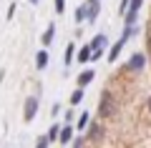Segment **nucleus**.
Segmentation results:
<instances>
[{
    "instance_id": "nucleus-1",
    "label": "nucleus",
    "mask_w": 151,
    "mask_h": 148,
    "mask_svg": "<svg viewBox=\"0 0 151 148\" xmlns=\"http://www.w3.org/2000/svg\"><path fill=\"white\" fill-rule=\"evenodd\" d=\"M131 33H134V28H129V25H126V30L121 33V38H119L116 43H113V48L108 50V63H116V58H119V53L124 50V45H126V43H129Z\"/></svg>"
},
{
    "instance_id": "nucleus-2",
    "label": "nucleus",
    "mask_w": 151,
    "mask_h": 148,
    "mask_svg": "<svg viewBox=\"0 0 151 148\" xmlns=\"http://www.w3.org/2000/svg\"><path fill=\"white\" fill-rule=\"evenodd\" d=\"M38 108H40V101H38L35 95H28V98H25V106H23V121L33 123V118L38 116Z\"/></svg>"
},
{
    "instance_id": "nucleus-3",
    "label": "nucleus",
    "mask_w": 151,
    "mask_h": 148,
    "mask_svg": "<svg viewBox=\"0 0 151 148\" xmlns=\"http://www.w3.org/2000/svg\"><path fill=\"white\" fill-rule=\"evenodd\" d=\"M98 113H101V118H111L113 113H116V106H113L111 95L108 93H101V106H98Z\"/></svg>"
},
{
    "instance_id": "nucleus-4",
    "label": "nucleus",
    "mask_w": 151,
    "mask_h": 148,
    "mask_svg": "<svg viewBox=\"0 0 151 148\" xmlns=\"http://www.w3.org/2000/svg\"><path fill=\"white\" fill-rule=\"evenodd\" d=\"M73 141V123H63L60 126V133H58V143L60 146H65V143Z\"/></svg>"
},
{
    "instance_id": "nucleus-5",
    "label": "nucleus",
    "mask_w": 151,
    "mask_h": 148,
    "mask_svg": "<svg viewBox=\"0 0 151 148\" xmlns=\"http://www.w3.org/2000/svg\"><path fill=\"white\" fill-rule=\"evenodd\" d=\"M48 63H50L48 50H45V48H40V50L35 53V68H38V70H45V68H48Z\"/></svg>"
},
{
    "instance_id": "nucleus-6",
    "label": "nucleus",
    "mask_w": 151,
    "mask_h": 148,
    "mask_svg": "<svg viewBox=\"0 0 151 148\" xmlns=\"http://www.w3.org/2000/svg\"><path fill=\"white\" fill-rule=\"evenodd\" d=\"M93 78H96V70L86 68V70H81V75H78V80H76V83H78V88H86V85L91 83Z\"/></svg>"
},
{
    "instance_id": "nucleus-7",
    "label": "nucleus",
    "mask_w": 151,
    "mask_h": 148,
    "mask_svg": "<svg viewBox=\"0 0 151 148\" xmlns=\"http://www.w3.org/2000/svg\"><path fill=\"white\" fill-rule=\"evenodd\" d=\"M53 38H55V23H50V25L45 28L43 38H40V43H43V48H50V45H53Z\"/></svg>"
},
{
    "instance_id": "nucleus-8",
    "label": "nucleus",
    "mask_w": 151,
    "mask_h": 148,
    "mask_svg": "<svg viewBox=\"0 0 151 148\" xmlns=\"http://www.w3.org/2000/svg\"><path fill=\"white\" fill-rule=\"evenodd\" d=\"M106 43H108L106 33H98V35L93 38L91 43H88V48H91V50H103V48H106Z\"/></svg>"
},
{
    "instance_id": "nucleus-9",
    "label": "nucleus",
    "mask_w": 151,
    "mask_h": 148,
    "mask_svg": "<svg viewBox=\"0 0 151 148\" xmlns=\"http://www.w3.org/2000/svg\"><path fill=\"white\" fill-rule=\"evenodd\" d=\"M144 65H146L144 53H136V55H131V60H129V68H131V70H141Z\"/></svg>"
},
{
    "instance_id": "nucleus-10",
    "label": "nucleus",
    "mask_w": 151,
    "mask_h": 148,
    "mask_svg": "<svg viewBox=\"0 0 151 148\" xmlns=\"http://www.w3.org/2000/svg\"><path fill=\"white\" fill-rule=\"evenodd\" d=\"M88 15H86V20L88 23H93V20H96V18H98V10H101V3H98V0H93V3H88Z\"/></svg>"
},
{
    "instance_id": "nucleus-11",
    "label": "nucleus",
    "mask_w": 151,
    "mask_h": 148,
    "mask_svg": "<svg viewBox=\"0 0 151 148\" xmlns=\"http://www.w3.org/2000/svg\"><path fill=\"white\" fill-rule=\"evenodd\" d=\"M76 60H78V63H91V48L83 45L81 50H76Z\"/></svg>"
},
{
    "instance_id": "nucleus-12",
    "label": "nucleus",
    "mask_w": 151,
    "mask_h": 148,
    "mask_svg": "<svg viewBox=\"0 0 151 148\" xmlns=\"http://www.w3.org/2000/svg\"><path fill=\"white\" fill-rule=\"evenodd\" d=\"M88 141H96V138H101L103 136V131H101V126H98V123H88Z\"/></svg>"
},
{
    "instance_id": "nucleus-13",
    "label": "nucleus",
    "mask_w": 151,
    "mask_h": 148,
    "mask_svg": "<svg viewBox=\"0 0 151 148\" xmlns=\"http://www.w3.org/2000/svg\"><path fill=\"white\" fill-rule=\"evenodd\" d=\"M88 123H91V116H88V111H83L81 113V116H78V121H76V128H78V131H86V128H88Z\"/></svg>"
},
{
    "instance_id": "nucleus-14",
    "label": "nucleus",
    "mask_w": 151,
    "mask_h": 148,
    "mask_svg": "<svg viewBox=\"0 0 151 148\" xmlns=\"http://www.w3.org/2000/svg\"><path fill=\"white\" fill-rule=\"evenodd\" d=\"M60 126H63V123H53V126L48 128V133H45V138H48V143H55V141H58V133H60Z\"/></svg>"
},
{
    "instance_id": "nucleus-15",
    "label": "nucleus",
    "mask_w": 151,
    "mask_h": 148,
    "mask_svg": "<svg viewBox=\"0 0 151 148\" xmlns=\"http://www.w3.org/2000/svg\"><path fill=\"white\" fill-rule=\"evenodd\" d=\"M73 58H76V43H68V45H65L63 63H65V65H70V63H73Z\"/></svg>"
},
{
    "instance_id": "nucleus-16",
    "label": "nucleus",
    "mask_w": 151,
    "mask_h": 148,
    "mask_svg": "<svg viewBox=\"0 0 151 148\" xmlns=\"http://www.w3.org/2000/svg\"><path fill=\"white\" fill-rule=\"evenodd\" d=\"M81 101H83V88H76L73 93H70L68 103H70V106H81Z\"/></svg>"
},
{
    "instance_id": "nucleus-17",
    "label": "nucleus",
    "mask_w": 151,
    "mask_h": 148,
    "mask_svg": "<svg viewBox=\"0 0 151 148\" xmlns=\"http://www.w3.org/2000/svg\"><path fill=\"white\" fill-rule=\"evenodd\" d=\"M86 15H88V8L86 5H78V8H76V23H83V20H86Z\"/></svg>"
},
{
    "instance_id": "nucleus-18",
    "label": "nucleus",
    "mask_w": 151,
    "mask_h": 148,
    "mask_svg": "<svg viewBox=\"0 0 151 148\" xmlns=\"http://www.w3.org/2000/svg\"><path fill=\"white\" fill-rule=\"evenodd\" d=\"M53 5H55V13H58V15L65 13V0H53Z\"/></svg>"
},
{
    "instance_id": "nucleus-19",
    "label": "nucleus",
    "mask_w": 151,
    "mask_h": 148,
    "mask_svg": "<svg viewBox=\"0 0 151 148\" xmlns=\"http://www.w3.org/2000/svg\"><path fill=\"white\" fill-rule=\"evenodd\" d=\"M48 146H50V143H48V138H45V136H40L35 141V148H48Z\"/></svg>"
},
{
    "instance_id": "nucleus-20",
    "label": "nucleus",
    "mask_w": 151,
    "mask_h": 148,
    "mask_svg": "<svg viewBox=\"0 0 151 148\" xmlns=\"http://www.w3.org/2000/svg\"><path fill=\"white\" fill-rule=\"evenodd\" d=\"M15 10H18V5H15V3H10V5H8V20H13V15H15Z\"/></svg>"
},
{
    "instance_id": "nucleus-21",
    "label": "nucleus",
    "mask_w": 151,
    "mask_h": 148,
    "mask_svg": "<svg viewBox=\"0 0 151 148\" xmlns=\"http://www.w3.org/2000/svg\"><path fill=\"white\" fill-rule=\"evenodd\" d=\"M83 143H86L83 138H76V141H73V148H83Z\"/></svg>"
},
{
    "instance_id": "nucleus-22",
    "label": "nucleus",
    "mask_w": 151,
    "mask_h": 148,
    "mask_svg": "<svg viewBox=\"0 0 151 148\" xmlns=\"http://www.w3.org/2000/svg\"><path fill=\"white\" fill-rule=\"evenodd\" d=\"M30 3H33V5H38V0H30Z\"/></svg>"
},
{
    "instance_id": "nucleus-23",
    "label": "nucleus",
    "mask_w": 151,
    "mask_h": 148,
    "mask_svg": "<svg viewBox=\"0 0 151 148\" xmlns=\"http://www.w3.org/2000/svg\"><path fill=\"white\" fill-rule=\"evenodd\" d=\"M149 111H151V98H149Z\"/></svg>"
},
{
    "instance_id": "nucleus-24",
    "label": "nucleus",
    "mask_w": 151,
    "mask_h": 148,
    "mask_svg": "<svg viewBox=\"0 0 151 148\" xmlns=\"http://www.w3.org/2000/svg\"><path fill=\"white\" fill-rule=\"evenodd\" d=\"M88 3H93V0H88Z\"/></svg>"
}]
</instances>
